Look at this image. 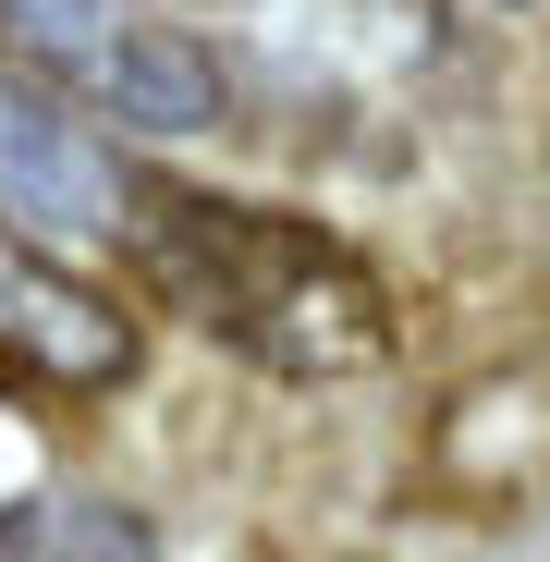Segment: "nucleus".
Here are the masks:
<instances>
[{"label":"nucleus","instance_id":"f03ea898","mask_svg":"<svg viewBox=\"0 0 550 562\" xmlns=\"http://www.w3.org/2000/svg\"><path fill=\"white\" fill-rule=\"evenodd\" d=\"M0 49H13L37 86H61L74 111H99L135 147L209 135L233 111V74L197 25L135 13V0H0Z\"/></svg>","mask_w":550,"mask_h":562},{"label":"nucleus","instance_id":"39448f33","mask_svg":"<svg viewBox=\"0 0 550 562\" xmlns=\"http://www.w3.org/2000/svg\"><path fill=\"white\" fill-rule=\"evenodd\" d=\"M0 562H159V538L135 502L37 490V502H0Z\"/></svg>","mask_w":550,"mask_h":562},{"label":"nucleus","instance_id":"f257e3e1","mask_svg":"<svg viewBox=\"0 0 550 562\" xmlns=\"http://www.w3.org/2000/svg\"><path fill=\"white\" fill-rule=\"evenodd\" d=\"M123 257L147 281V306H171L197 342L245 355L257 380L318 392V380L392 367V294H380V269H367L330 221H306V209L135 171Z\"/></svg>","mask_w":550,"mask_h":562},{"label":"nucleus","instance_id":"423d86ee","mask_svg":"<svg viewBox=\"0 0 550 562\" xmlns=\"http://www.w3.org/2000/svg\"><path fill=\"white\" fill-rule=\"evenodd\" d=\"M502 13H526V0H502Z\"/></svg>","mask_w":550,"mask_h":562},{"label":"nucleus","instance_id":"20e7f679","mask_svg":"<svg viewBox=\"0 0 550 562\" xmlns=\"http://www.w3.org/2000/svg\"><path fill=\"white\" fill-rule=\"evenodd\" d=\"M0 209L61 233V245H86V233H123L135 171H123L111 135H86L74 111H49L37 86H0Z\"/></svg>","mask_w":550,"mask_h":562},{"label":"nucleus","instance_id":"7ed1b4c3","mask_svg":"<svg viewBox=\"0 0 550 562\" xmlns=\"http://www.w3.org/2000/svg\"><path fill=\"white\" fill-rule=\"evenodd\" d=\"M135 355H147L135 306L111 294V281H86L61 257V233L0 209V380L49 392V404H99V392L135 380Z\"/></svg>","mask_w":550,"mask_h":562}]
</instances>
